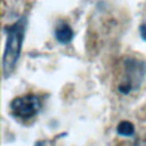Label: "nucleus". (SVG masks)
<instances>
[{
	"label": "nucleus",
	"instance_id": "nucleus-5",
	"mask_svg": "<svg viewBox=\"0 0 146 146\" xmlns=\"http://www.w3.org/2000/svg\"><path fill=\"white\" fill-rule=\"evenodd\" d=\"M117 133L121 135V136H132L133 132H135V127L131 122L129 121H122L119 123L117 125V129H116Z\"/></svg>",
	"mask_w": 146,
	"mask_h": 146
},
{
	"label": "nucleus",
	"instance_id": "nucleus-2",
	"mask_svg": "<svg viewBox=\"0 0 146 146\" xmlns=\"http://www.w3.org/2000/svg\"><path fill=\"white\" fill-rule=\"evenodd\" d=\"M42 103L36 95H24L16 97L10 103L11 112L15 116L21 119H31L39 113Z\"/></svg>",
	"mask_w": 146,
	"mask_h": 146
},
{
	"label": "nucleus",
	"instance_id": "nucleus-6",
	"mask_svg": "<svg viewBox=\"0 0 146 146\" xmlns=\"http://www.w3.org/2000/svg\"><path fill=\"white\" fill-rule=\"evenodd\" d=\"M140 35L144 40H146V25H141L140 26Z\"/></svg>",
	"mask_w": 146,
	"mask_h": 146
},
{
	"label": "nucleus",
	"instance_id": "nucleus-3",
	"mask_svg": "<svg viewBox=\"0 0 146 146\" xmlns=\"http://www.w3.org/2000/svg\"><path fill=\"white\" fill-rule=\"evenodd\" d=\"M127 76L125 80L119 86V91L122 94H129L132 89L137 88L143 81L145 74L144 63L137 59H128L125 64Z\"/></svg>",
	"mask_w": 146,
	"mask_h": 146
},
{
	"label": "nucleus",
	"instance_id": "nucleus-4",
	"mask_svg": "<svg viewBox=\"0 0 146 146\" xmlns=\"http://www.w3.org/2000/svg\"><path fill=\"white\" fill-rule=\"evenodd\" d=\"M55 35L60 43H68L73 39V31L67 24H62L56 29Z\"/></svg>",
	"mask_w": 146,
	"mask_h": 146
},
{
	"label": "nucleus",
	"instance_id": "nucleus-1",
	"mask_svg": "<svg viewBox=\"0 0 146 146\" xmlns=\"http://www.w3.org/2000/svg\"><path fill=\"white\" fill-rule=\"evenodd\" d=\"M7 32H8V38H7L6 48L3 52V59H2V68H3L5 76H8L11 74L19 58L22 44L24 40L25 21L21 19L16 22L10 27H8Z\"/></svg>",
	"mask_w": 146,
	"mask_h": 146
}]
</instances>
